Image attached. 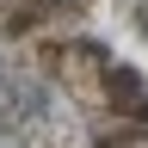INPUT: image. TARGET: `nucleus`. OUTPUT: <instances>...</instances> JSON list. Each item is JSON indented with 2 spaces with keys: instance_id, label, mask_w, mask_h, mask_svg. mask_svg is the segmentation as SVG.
Wrapping results in <instances>:
<instances>
[{
  "instance_id": "1",
  "label": "nucleus",
  "mask_w": 148,
  "mask_h": 148,
  "mask_svg": "<svg viewBox=\"0 0 148 148\" xmlns=\"http://www.w3.org/2000/svg\"><path fill=\"white\" fill-rule=\"evenodd\" d=\"M111 92H117V105H130L136 117H148V92H142V80H136L130 68H117V74H111Z\"/></svg>"
}]
</instances>
